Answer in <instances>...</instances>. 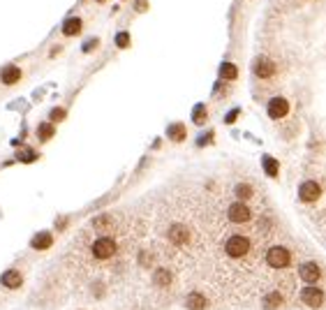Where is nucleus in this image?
Segmentation results:
<instances>
[{
	"instance_id": "f3484780",
	"label": "nucleus",
	"mask_w": 326,
	"mask_h": 310,
	"mask_svg": "<svg viewBox=\"0 0 326 310\" xmlns=\"http://www.w3.org/2000/svg\"><path fill=\"white\" fill-rule=\"evenodd\" d=\"M166 135H169V139H171V142L180 144V142H185L187 130H185V125H183V123H171V125L166 128Z\"/></svg>"
},
{
	"instance_id": "dca6fc26",
	"label": "nucleus",
	"mask_w": 326,
	"mask_h": 310,
	"mask_svg": "<svg viewBox=\"0 0 326 310\" xmlns=\"http://www.w3.org/2000/svg\"><path fill=\"white\" fill-rule=\"evenodd\" d=\"M19 79H21V68H16V65H7V68H2V72H0V81L7 83V86L16 83Z\"/></svg>"
},
{
	"instance_id": "f8f14e48",
	"label": "nucleus",
	"mask_w": 326,
	"mask_h": 310,
	"mask_svg": "<svg viewBox=\"0 0 326 310\" xmlns=\"http://www.w3.org/2000/svg\"><path fill=\"white\" fill-rule=\"evenodd\" d=\"M282 304H285V297H282V292H278V290L266 292V294L261 297V308L264 310H280Z\"/></svg>"
},
{
	"instance_id": "20e7f679",
	"label": "nucleus",
	"mask_w": 326,
	"mask_h": 310,
	"mask_svg": "<svg viewBox=\"0 0 326 310\" xmlns=\"http://www.w3.org/2000/svg\"><path fill=\"white\" fill-rule=\"evenodd\" d=\"M299 301L306 306V308L317 310V308H322V306H324L326 294H324V290H322V287H317V285H306V287L299 292Z\"/></svg>"
},
{
	"instance_id": "7ed1b4c3",
	"label": "nucleus",
	"mask_w": 326,
	"mask_h": 310,
	"mask_svg": "<svg viewBox=\"0 0 326 310\" xmlns=\"http://www.w3.org/2000/svg\"><path fill=\"white\" fill-rule=\"evenodd\" d=\"M264 262L275 271L287 269V266L292 264V252H289V248H285V245H271V248L266 250V255H264Z\"/></svg>"
},
{
	"instance_id": "6e6552de",
	"label": "nucleus",
	"mask_w": 326,
	"mask_h": 310,
	"mask_svg": "<svg viewBox=\"0 0 326 310\" xmlns=\"http://www.w3.org/2000/svg\"><path fill=\"white\" fill-rule=\"evenodd\" d=\"M322 197V185L317 181H303L299 185V202L301 204H315Z\"/></svg>"
},
{
	"instance_id": "cd10ccee",
	"label": "nucleus",
	"mask_w": 326,
	"mask_h": 310,
	"mask_svg": "<svg viewBox=\"0 0 326 310\" xmlns=\"http://www.w3.org/2000/svg\"><path fill=\"white\" fill-rule=\"evenodd\" d=\"M97 47V40H88V44L83 47V51H90V49H95Z\"/></svg>"
},
{
	"instance_id": "c756f323",
	"label": "nucleus",
	"mask_w": 326,
	"mask_h": 310,
	"mask_svg": "<svg viewBox=\"0 0 326 310\" xmlns=\"http://www.w3.org/2000/svg\"><path fill=\"white\" fill-rule=\"evenodd\" d=\"M100 2H104V0H100Z\"/></svg>"
},
{
	"instance_id": "412c9836",
	"label": "nucleus",
	"mask_w": 326,
	"mask_h": 310,
	"mask_svg": "<svg viewBox=\"0 0 326 310\" xmlns=\"http://www.w3.org/2000/svg\"><path fill=\"white\" fill-rule=\"evenodd\" d=\"M236 197H239V202H247L250 197H252V185L250 183H239L236 188H234Z\"/></svg>"
},
{
	"instance_id": "bb28decb",
	"label": "nucleus",
	"mask_w": 326,
	"mask_h": 310,
	"mask_svg": "<svg viewBox=\"0 0 326 310\" xmlns=\"http://www.w3.org/2000/svg\"><path fill=\"white\" fill-rule=\"evenodd\" d=\"M239 114H241V109H232V111L225 116V123H227V125H232V123L239 118Z\"/></svg>"
},
{
	"instance_id": "9d476101",
	"label": "nucleus",
	"mask_w": 326,
	"mask_h": 310,
	"mask_svg": "<svg viewBox=\"0 0 326 310\" xmlns=\"http://www.w3.org/2000/svg\"><path fill=\"white\" fill-rule=\"evenodd\" d=\"M252 72L257 79H271V77L278 72V68H275V63H273L271 58L259 56V58H254V63H252Z\"/></svg>"
},
{
	"instance_id": "1a4fd4ad",
	"label": "nucleus",
	"mask_w": 326,
	"mask_h": 310,
	"mask_svg": "<svg viewBox=\"0 0 326 310\" xmlns=\"http://www.w3.org/2000/svg\"><path fill=\"white\" fill-rule=\"evenodd\" d=\"M266 114H268V118H273V121L285 118V116L289 114V102H287V97H280V95L271 97L268 104H266Z\"/></svg>"
},
{
	"instance_id": "6ab92c4d",
	"label": "nucleus",
	"mask_w": 326,
	"mask_h": 310,
	"mask_svg": "<svg viewBox=\"0 0 326 310\" xmlns=\"http://www.w3.org/2000/svg\"><path fill=\"white\" fill-rule=\"evenodd\" d=\"M261 164H264V171H266V176H271V178H278L280 176V164L275 157H271V155H264L261 157Z\"/></svg>"
},
{
	"instance_id": "f257e3e1",
	"label": "nucleus",
	"mask_w": 326,
	"mask_h": 310,
	"mask_svg": "<svg viewBox=\"0 0 326 310\" xmlns=\"http://www.w3.org/2000/svg\"><path fill=\"white\" fill-rule=\"evenodd\" d=\"M118 250H120L118 238L113 234H104V232H102L100 236H95L93 241H90L88 255L93 257V259H97V262H109V259H113V257L118 255Z\"/></svg>"
},
{
	"instance_id": "9b49d317",
	"label": "nucleus",
	"mask_w": 326,
	"mask_h": 310,
	"mask_svg": "<svg viewBox=\"0 0 326 310\" xmlns=\"http://www.w3.org/2000/svg\"><path fill=\"white\" fill-rule=\"evenodd\" d=\"M151 280H153V285L158 287V290H169L173 283V276L171 271L164 269V266H158V269L153 271V276H151Z\"/></svg>"
},
{
	"instance_id": "a211bd4d",
	"label": "nucleus",
	"mask_w": 326,
	"mask_h": 310,
	"mask_svg": "<svg viewBox=\"0 0 326 310\" xmlns=\"http://www.w3.org/2000/svg\"><path fill=\"white\" fill-rule=\"evenodd\" d=\"M81 33V19L79 16H70V19L63 23V35L65 37H74V35Z\"/></svg>"
},
{
	"instance_id": "a878e982",
	"label": "nucleus",
	"mask_w": 326,
	"mask_h": 310,
	"mask_svg": "<svg viewBox=\"0 0 326 310\" xmlns=\"http://www.w3.org/2000/svg\"><path fill=\"white\" fill-rule=\"evenodd\" d=\"M63 118H65V109H54V111H51V123H58V121H63Z\"/></svg>"
},
{
	"instance_id": "0eeeda50",
	"label": "nucleus",
	"mask_w": 326,
	"mask_h": 310,
	"mask_svg": "<svg viewBox=\"0 0 326 310\" xmlns=\"http://www.w3.org/2000/svg\"><path fill=\"white\" fill-rule=\"evenodd\" d=\"M324 278V271L317 262H303L299 264V280L306 285H317Z\"/></svg>"
},
{
	"instance_id": "aec40b11",
	"label": "nucleus",
	"mask_w": 326,
	"mask_h": 310,
	"mask_svg": "<svg viewBox=\"0 0 326 310\" xmlns=\"http://www.w3.org/2000/svg\"><path fill=\"white\" fill-rule=\"evenodd\" d=\"M220 79L222 81H236L239 79V68L234 63H222L220 65Z\"/></svg>"
},
{
	"instance_id": "423d86ee",
	"label": "nucleus",
	"mask_w": 326,
	"mask_h": 310,
	"mask_svg": "<svg viewBox=\"0 0 326 310\" xmlns=\"http://www.w3.org/2000/svg\"><path fill=\"white\" fill-rule=\"evenodd\" d=\"M227 218L234 225H247L252 220V209L245 202H232L229 209H227Z\"/></svg>"
},
{
	"instance_id": "4468645a",
	"label": "nucleus",
	"mask_w": 326,
	"mask_h": 310,
	"mask_svg": "<svg viewBox=\"0 0 326 310\" xmlns=\"http://www.w3.org/2000/svg\"><path fill=\"white\" fill-rule=\"evenodd\" d=\"M30 245H33L35 250H49L54 245V234H51V232H40V234L33 236Z\"/></svg>"
},
{
	"instance_id": "4be33fe9",
	"label": "nucleus",
	"mask_w": 326,
	"mask_h": 310,
	"mask_svg": "<svg viewBox=\"0 0 326 310\" xmlns=\"http://www.w3.org/2000/svg\"><path fill=\"white\" fill-rule=\"evenodd\" d=\"M54 125H51V123H42L40 128H37V139H40V142H49V139H51V137H54Z\"/></svg>"
},
{
	"instance_id": "ddd939ff",
	"label": "nucleus",
	"mask_w": 326,
	"mask_h": 310,
	"mask_svg": "<svg viewBox=\"0 0 326 310\" xmlns=\"http://www.w3.org/2000/svg\"><path fill=\"white\" fill-rule=\"evenodd\" d=\"M206 306H208V301L201 292H190L185 297V308L187 310H206Z\"/></svg>"
},
{
	"instance_id": "2eb2a0df",
	"label": "nucleus",
	"mask_w": 326,
	"mask_h": 310,
	"mask_svg": "<svg viewBox=\"0 0 326 310\" xmlns=\"http://www.w3.org/2000/svg\"><path fill=\"white\" fill-rule=\"evenodd\" d=\"M0 283L5 285V287H9V290H16V287H21V283H23V276H21L19 271L9 269L0 276Z\"/></svg>"
},
{
	"instance_id": "5701e85b",
	"label": "nucleus",
	"mask_w": 326,
	"mask_h": 310,
	"mask_svg": "<svg viewBox=\"0 0 326 310\" xmlns=\"http://www.w3.org/2000/svg\"><path fill=\"white\" fill-rule=\"evenodd\" d=\"M206 118H208L206 107H204V104H197V107H194V114H192V121L197 123V125H204V123H206Z\"/></svg>"
},
{
	"instance_id": "c85d7f7f",
	"label": "nucleus",
	"mask_w": 326,
	"mask_h": 310,
	"mask_svg": "<svg viewBox=\"0 0 326 310\" xmlns=\"http://www.w3.org/2000/svg\"><path fill=\"white\" fill-rule=\"evenodd\" d=\"M137 9H139V12H144V9H146V2H144V0H139V2H137Z\"/></svg>"
},
{
	"instance_id": "b1692460",
	"label": "nucleus",
	"mask_w": 326,
	"mask_h": 310,
	"mask_svg": "<svg viewBox=\"0 0 326 310\" xmlns=\"http://www.w3.org/2000/svg\"><path fill=\"white\" fill-rule=\"evenodd\" d=\"M16 160H19V162H35V160H37V153L30 151V149H23V151L16 153Z\"/></svg>"
},
{
	"instance_id": "39448f33",
	"label": "nucleus",
	"mask_w": 326,
	"mask_h": 310,
	"mask_svg": "<svg viewBox=\"0 0 326 310\" xmlns=\"http://www.w3.org/2000/svg\"><path fill=\"white\" fill-rule=\"evenodd\" d=\"M166 241L176 245V248H187L192 243V232L190 227L183 223H173L169 230H166Z\"/></svg>"
},
{
	"instance_id": "393cba45",
	"label": "nucleus",
	"mask_w": 326,
	"mask_h": 310,
	"mask_svg": "<svg viewBox=\"0 0 326 310\" xmlns=\"http://www.w3.org/2000/svg\"><path fill=\"white\" fill-rule=\"evenodd\" d=\"M116 44H118L120 49L130 47V35H127V33H118V35H116Z\"/></svg>"
},
{
	"instance_id": "f03ea898",
	"label": "nucleus",
	"mask_w": 326,
	"mask_h": 310,
	"mask_svg": "<svg viewBox=\"0 0 326 310\" xmlns=\"http://www.w3.org/2000/svg\"><path fill=\"white\" fill-rule=\"evenodd\" d=\"M252 248V238L245 234H232L225 241V255L232 259H243Z\"/></svg>"
}]
</instances>
